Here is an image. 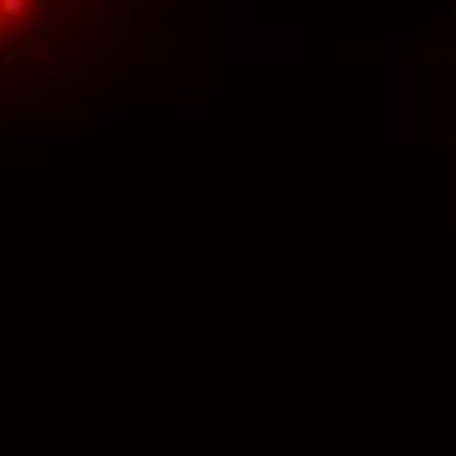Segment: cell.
I'll return each mask as SVG.
<instances>
[{"label": "cell", "mask_w": 456, "mask_h": 456, "mask_svg": "<svg viewBox=\"0 0 456 456\" xmlns=\"http://www.w3.org/2000/svg\"><path fill=\"white\" fill-rule=\"evenodd\" d=\"M142 0H0V94L69 85L110 58Z\"/></svg>", "instance_id": "6da1fadb"}]
</instances>
